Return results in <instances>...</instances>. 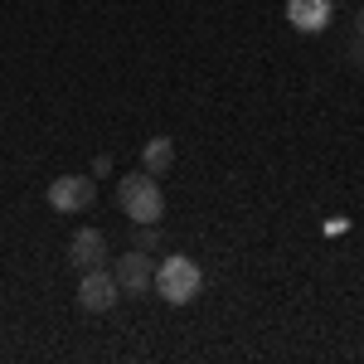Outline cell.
Wrapping results in <instances>:
<instances>
[{"instance_id":"cell-4","label":"cell","mask_w":364,"mask_h":364,"mask_svg":"<svg viewBox=\"0 0 364 364\" xmlns=\"http://www.w3.org/2000/svg\"><path fill=\"white\" fill-rule=\"evenodd\" d=\"M117 296H122V287H117L112 267H87L83 277H78V306L92 311V316L112 311V306H117Z\"/></svg>"},{"instance_id":"cell-8","label":"cell","mask_w":364,"mask_h":364,"mask_svg":"<svg viewBox=\"0 0 364 364\" xmlns=\"http://www.w3.org/2000/svg\"><path fill=\"white\" fill-rule=\"evenodd\" d=\"M141 166H146L151 175H156V180H161V175L175 166V141H170V136L146 141V146H141Z\"/></svg>"},{"instance_id":"cell-7","label":"cell","mask_w":364,"mask_h":364,"mask_svg":"<svg viewBox=\"0 0 364 364\" xmlns=\"http://www.w3.org/2000/svg\"><path fill=\"white\" fill-rule=\"evenodd\" d=\"M68 262L87 272V267H107V238L97 233V228H83V233H73V243H68Z\"/></svg>"},{"instance_id":"cell-1","label":"cell","mask_w":364,"mask_h":364,"mask_svg":"<svg viewBox=\"0 0 364 364\" xmlns=\"http://www.w3.org/2000/svg\"><path fill=\"white\" fill-rule=\"evenodd\" d=\"M117 199H122V209H127V219H132V224H161V214H166L161 180H156L151 170L127 175V180L117 185Z\"/></svg>"},{"instance_id":"cell-2","label":"cell","mask_w":364,"mask_h":364,"mask_svg":"<svg viewBox=\"0 0 364 364\" xmlns=\"http://www.w3.org/2000/svg\"><path fill=\"white\" fill-rule=\"evenodd\" d=\"M156 291H161V301L170 306H185V301H195L199 291H204V272H199L195 257H166L161 267H156Z\"/></svg>"},{"instance_id":"cell-9","label":"cell","mask_w":364,"mask_h":364,"mask_svg":"<svg viewBox=\"0 0 364 364\" xmlns=\"http://www.w3.org/2000/svg\"><path fill=\"white\" fill-rule=\"evenodd\" d=\"M132 248H141V252L161 248V224H136V233H132Z\"/></svg>"},{"instance_id":"cell-5","label":"cell","mask_w":364,"mask_h":364,"mask_svg":"<svg viewBox=\"0 0 364 364\" xmlns=\"http://www.w3.org/2000/svg\"><path fill=\"white\" fill-rule=\"evenodd\" d=\"M44 199H49V209H54V214H78V209H92L97 185H92L87 175H58Z\"/></svg>"},{"instance_id":"cell-10","label":"cell","mask_w":364,"mask_h":364,"mask_svg":"<svg viewBox=\"0 0 364 364\" xmlns=\"http://www.w3.org/2000/svg\"><path fill=\"white\" fill-rule=\"evenodd\" d=\"M345 58H350V63H364V10L355 15V39L345 44Z\"/></svg>"},{"instance_id":"cell-6","label":"cell","mask_w":364,"mask_h":364,"mask_svg":"<svg viewBox=\"0 0 364 364\" xmlns=\"http://www.w3.org/2000/svg\"><path fill=\"white\" fill-rule=\"evenodd\" d=\"M331 0H287V20L291 29H301V34H321V29H331Z\"/></svg>"},{"instance_id":"cell-3","label":"cell","mask_w":364,"mask_h":364,"mask_svg":"<svg viewBox=\"0 0 364 364\" xmlns=\"http://www.w3.org/2000/svg\"><path fill=\"white\" fill-rule=\"evenodd\" d=\"M112 277L122 287V296H146V291H156V262H151V252L132 248V252L117 257Z\"/></svg>"}]
</instances>
